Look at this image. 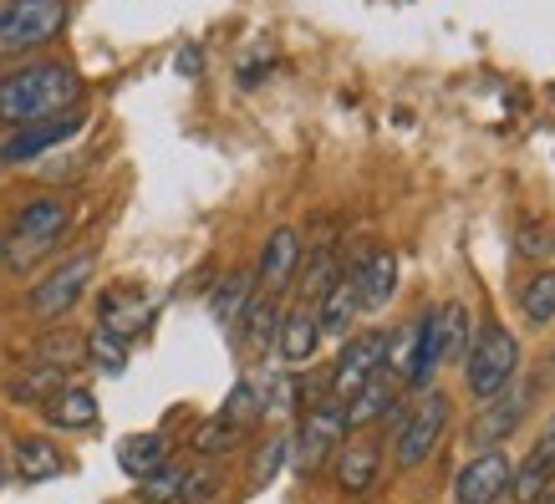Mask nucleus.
<instances>
[{
	"instance_id": "obj_1",
	"label": "nucleus",
	"mask_w": 555,
	"mask_h": 504,
	"mask_svg": "<svg viewBox=\"0 0 555 504\" xmlns=\"http://www.w3.org/2000/svg\"><path fill=\"white\" fill-rule=\"evenodd\" d=\"M77 102H82V77L67 62H31V67L0 77V122L11 128L77 113Z\"/></svg>"
},
{
	"instance_id": "obj_2",
	"label": "nucleus",
	"mask_w": 555,
	"mask_h": 504,
	"mask_svg": "<svg viewBox=\"0 0 555 504\" xmlns=\"http://www.w3.org/2000/svg\"><path fill=\"white\" fill-rule=\"evenodd\" d=\"M72 230V209L67 199H31L21 204V215L11 219V230L0 235V270H11V275H26L47 260Z\"/></svg>"
},
{
	"instance_id": "obj_3",
	"label": "nucleus",
	"mask_w": 555,
	"mask_h": 504,
	"mask_svg": "<svg viewBox=\"0 0 555 504\" xmlns=\"http://www.w3.org/2000/svg\"><path fill=\"white\" fill-rule=\"evenodd\" d=\"M464 347H469V306L464 301H443L438 311L418 316V336H413V357H408L403 387L423 392V387L438 377L443 362L464 357Z\"/></svg>"
},
{
	"instance_id": "obj_4",
	"label": "nucleus",
	"mask_w": 555,
	"mask_h": 504,
	"mask_svg": "<svg viewBox=\"0 0 555 504\" xmlns=\"http://www.w3.org/2000/svg\"><path fill=\"white\" fill-rule=\"evenodd\" d=\"M387 418H392V458H398V469H418V464L434 458V449L449 434L454 403H449V392L423 387L418 403H398Z\"/></svg>"
},
{
	"instance_id": "obj_5",
	"label": "nucleus",
	"mask_w": 555,
	"mask_h": 504,
	"mask_svg": "<svg viewBox=\"0 0 555 504\" xmlns=\"http://www.w3.org/2000/svg\"><path fill=\"white\" fill-rule=\"evenodd\" d=\"M520 377V336H509L500 321H479L474 341L464 347V383L469 398L489 403L494 392H505Z\"/></svg>"
},
{
	"instance_id": "obj_6",
	"label": "nucleus",
	"mask_w": 555,
	"mask_h": 504,
	"mask_svg": "<svg viewBox=\"0 0 555 504\" xmlns=\"http://www.w3.org/2000/svg\"><path fill=\"white\" fill-rule=\"evenodd\" d=\"M341 443H347V408H341V398H321L306 408L296 434H291V469L317 474L326 458H337Z\"/></svg>"
},
{
	"instance_id": "obj_7",
	"label": "nucleus",
	"mask_w": 555,
	"mask_h": 504,
	"mask_svg": "<svg viewBox=\"0 0 555 504\" xmlns=\"http://www.w3.org/2000/svg\"><path fill=\"white\" fill-rule=\"evenodd\" d=\"M67 26V0H5L0 5V56L36 51Z\"/></svg>"
},
{
	"instance_id": "obj_8",
	"label": "nucleus",
	"mask_w": 555,
	"mask_h": 504,
	"mask_svg": "<svg viewBox=\"0 0 555 504\" xmlns=\"http://www.w3.org/2000/svg\"><path fill=\"white\" fill-rule=\"evenodd\" d=\"M92 275H98V260L92 255H67L62 266L51 270L47 281H36V290L26 296V306H31V316L41 321H56V316H67L72 306L87 296V286H92Z\"/></svg>"
},
{
	"instance_id": "obj_9",
	"label": "nucleus",
	"mask_w": 555,
	"mask_h": 504,
	"mask_svg": "<svg viewBox=\"0 0 555 504\" xmlns=\"http://www.w3.org/2000/svg\"><path fill=\"white\" fill-rule=\"evenodd\" d=\"M530 403H535V377H515L505 392H494V398L479 408L469 438L479 443V449H505L509 434H515V428L525 423V413H530Z\"/></svg>"
},
{
	"instance_id": "obj_10",
	"label": "nucleus",
	"mask_w": 555,
	"mask_h": 504,
	"mask_svg": "<svg viewBox=\"0 0 555 504\" xmlns=\"http://www.w3.org/2000/svg\"><path fill=\"white\" fill-rule=\"evenodd\" d=\"M515 484V458L509 449H479V454L454 474V504H500Z\"/></svg>"
},
{
	"instance_id": "obj_11",
	"label": "nucleus",
	"mask_w": 555,
	"mask_h": 504,
	"mask_svg": "<svg viewBox=\"0 0 555 504\" xmlns=\"http://www.w3.org/2000/svg\"><path fill=\"white\" fill-rule=\"evenodd\" d=\"M387 341H392V336L377 332V326L341 341L337 367H332V377H326V383H332V398H341V403H347V398H352L367 377H377V372L387 367Z\"/></svg>"
},
{
	"instance_id": "obj_12",
	"label": "nucleus",
	"mask_w": 555,
	"mask_h": 504,
	"mask_svg": "<svg viewBox=\"0 0 555 504\" xmlns=\"http://www.w3.org/2000/svg\"><path fill=\"white\" fill-rule=\"evenodd\" d=\"M301 260H306V240L296 224H281V230H270L266 250L255 260V290H266V296H281V290L301 275Z\"/></svg>"
},
{
	"instance_id": "obj_13",
	"label": "nucleus",
	"mask_w": 555,
	"mask_h": 504,
	"mask_svg": "<svg viewBox=\"0 0 555 504\" xmlns=\"http://www.w3.org/2000/svg\"><path fill=\"white\" fill-rule=\"evenodd\" d=\"M311 311H317L321 341H347V336H352V321L362 316V290H357V270H341L337 281H332V286H326L317 301H311Z\"/></svg>"
},
{
	"instance_id": "obj_14",
	"label": "nucleus",
	"mask_w": 555,
	"mask_h": 504,
	"mask_svg": "<svg viewBox=\"0 0 555 504\" xmlns=\"http://www.w3.org/2000/svg\"><path fill=\"white\" fill-rule=\"evenodd\" d=\"M82 113H62V118H41V122H26L16 138H5V148H0V158L5 164H31V158H41V153L62 148V143H72V138L82 133Z\"/></svg>"
},
{
	"instance_id": "obj_15",
	"label": "nucleus",
	"mask_w": 555,
	"mask_h": 504,
	"mask_svg": "<svg viewBox=\"0 0 555 504\" xmlns=\"http://www.w3.org/2000/svg\"><path fill=\"white\" fill-rule=\"evenodd\" d=\"M403 403V377L392 367H383L377 377H367V383L357 387L352 398H347V434H357V428H372L377 418H387L392 408Z\"/></svg>"
},
{
	"instance_id": "obj_16",
	"label": "nucleus",
	"mask_w": 555,
	"mask_h": 504,
	"mask_svg": "<svg viewBox=\"0 0 555 504\" xmlns=\"http://www.w3.org/2000/svg\"><path fill=\"white\" fill-rule=\"evenodd\" d=\"M98 326H107L113 336L133 341L143 326H149V296H138L128 286H107L98 296Z\"/></svg>"
},
{
	"instance_id": "obj_17",
	"label": "nucleus",
	"mask_w": 555,
	"mask_h": 504,
	"mask_svg": "<svg viewBox=\"0 0 555 504\" xmlns=\"http://www.w3.org/2000/svg\"><path fill=\"white\" fill-rule=\"evenodd\" d=\"M321 347V332H317V311L311 306H296L281 316V332H275V357L286 362V367H301L311 362V352Z\"/></svg>"
},
{
	"instance_id": "obj_18",
	"label": "nucleus",
	"mask_w": 555,
	"mask_h": 504,
	"mask_svg": "<svg viewBox=\"0 0 555 504\" xmlns=\"http://www.w3.org/2000/svg\"><path fill=\"white\" fill-rule=\"evenodd\" d=\"M357 290H362V311H383L398 290V255L392 250H372L367 260H357Z\"/></svg>"
},
{
	"instance_id": "obj_19",
	"label": "nucleus",
	"mask_w": 555,
	"mask_h": 504,
	"mask_svg": "<svg viewBox=\"0 0 555 504\" xmlns=\"http://www.w3.org/2000/svg\"><path fill=\"white\" fill-rule=\"evenodd\" d=\"M555 489V454L545 449H530L525 458H515V484H509V500L515 504H545V494Z\"/></svg>"
},
{
	"instance_id": "obj_20",
	"label": "nucleus",
	"mask_w": 555,
	"mask_h": 504,
	"mask_svg": "<svg viewBox=\"0 0 555 504\" xmlns=\"http://www.w3.org/2000/svg\"><path fill=\"white\" fill-rule=\"evenodd\" d=\"M383 474V449L377 443H341L337 449V484L347 494H367Z\"/></svg>"
},
{
	"instance_id": "obj_21",
	"label": "nucleus",
	"mask_w": 555,
	"mask_h": 504,
	"mask_svg": "<svg viewBox=\"0 0 555 504\" xmlns=\"http://www.w3.org/2000/svg\"><path fill=\"white\" fill-rule=\"evenodd\" d=\"M281 316H286V311H281V296H266V290H255L235 332L245 336V347H250V352H266V347H275Z\"/></svg>"
},
{
	"instance_id": "obj_22",
	"label": "nucleus",
	"mask_w": 555,
	"mask_h": 504,
	"mask_svg": "<svg viewBox=\"0 0 555 504\" xmlns=\"http://www.w3.org/2000/svg\"><path fill=\"white\" fill-rule=\"evenodd\" d=\"M72 372L67 367H51V362H36V367H26V372H16L11 383H5V392L16 398V403H31V408H47L62 387H72L67 383Z\"/></svg>"
},
{
	"instance_id": "obj_23",
	"label": "nucleus",
	"mask_w": 555,
	"mask_h": 504,
	"mask_svg": "<svg viewBox=\"0 0 555 504\" xmlns=\"http://www.w3.org/2000/svg\"><path fill=\"white\" fill-rule=\"evenodd\" d=\"M47 423L62 428V434H87V428L98 423V398H92L87 387H62L47 403Z\"/></svg>"
},
{
	"instance_id": "obj_24",
	"label": "nucleus",
	"mask_w": 555,
	"mask_h": 504,
	"mask_svg": "<svg viewBox=\"0 0 555 504\" xmlns=\"http://www.w3.org/2000/svg\"><path fill=\"white\" fill-rule=\"evenodd\" d=\"M250 296H255V270H224V281H219L215 296H209V311H215L219 326L235 332L240 316H245V306H250Z\"/></svg>"
},
{
	"instance_id": "obj_25",
	"label": "nucleus",
	"mask_w": 555,
	"mask_h": 504,
	"mask_svg": "<svg viewBox=\"0 0 555 504\" xmlns=\"http://www.w3.org/2000/svg\"><path fill=\"white\" fill-rule=\"evenodd\" d=\"M118 464L128 479H149L153 469L169 464V438L164 434H128L118 443Z\"/></svg>"
},
{
	"instance_id": "obj_26",
	"label": "nucleus",
	"mask_w": 555,
	"mask_h": 504,
	"mask_svg": "<svg viewBox=\"0 0 555 504\" xmlns=\"http://www.w3.org/2000/svg\"><path fill=\"white\" fill-rule=\"evenodd\" d=\"M62 469H67V464H62V449H56L51 438H41V434L16 438V474L26 484H47V479H56Z\"/></svg>"
},
{
	"instance_id": "obj_27",
	"label": "nucleus",
	"mask_w": 555,
	"mask_h": 504,
	"mask_svg": "<svg viewBox=\"0 0 555 504\" xmlns=\"http://www.w3.org/2000/svg\"><path fill=\"white\" fill-rule=\"evenodd\" d=\"M260 418H270V423L301 418V377H291V372L260 377Z\"/></svg>"
},
{
	"instance_id": "obj_28",
	"label": "nucleus",
	"mask_w": 555,
	"mask_h": 504,
	"mask_svg": "<svg viewBox=\"0 0 555 504\" xmlns=\"http://www.w3.org/2000/svg\"><path fill=\"white\" fill-rule=\"evenodd\" d=\"M36 362H51V367L77 372L87 362V332H72V326H56L36 341Z\"/></svg>"
},
{
	"instance_id": "obj_29",
	"label": "nucleus",
	"mask_w": 555,
	"mask_h": 504,
	"mask_svg": "<svg viewBox=\"0 0 555 504\" xmlns=\"http://www.w3.org/2000/svg\"><path fill=\"white\" fill-rule=\"evenodd\" d=\"M240 443H245V428L224 423L219 413L209 423H199V428H194V454H199V458H224V454H235Z\"/></svg>"
},
{
	"instance_id": "obj_30",
	"label": "nucleus",
	"mask_w": 555,
	"mask_h": 504,
	"mask_svg": "<svg viewBox=\"0 0 555 504\" xmlns=\"http://www.w3.org/2000/svg\"><path fill=\"white\" fill-rule=\"evenodd\" d=\"M219 418L250 434V423H260V377H240V383L230 387L224 408H219Z\"/></svg>"
},
{
	"instance_id": "obj_31",
	"label": "nucleus",
	"mask_w": 555,
	"mask_h": 504,
	"mask_svg": "<svg viewBox=\"0 0 555 504\" xmlns=\"http://www.w3.org/2000/svg\"><path fill=\"white\" fill-rule=\"evenodd\" d=\"M520 311L530 326H551L555 321V270H540L530 275V286L520 290Z\"/></svg>"
},
{
	"instance_id": "obj_32",
	"label": "nucleus",
	"mask_w": 555,
	"mask_h": 504,
	"mask_svg": "<svg viewBox=\"0 0 555 504\" xmlns=\"http://www.w3.org/2000/svg\"><path fill=\"white\" fill-rule=\"evenodd\" d=\"M128 347H133V341H122V336H113L107 326H98V332H87V362H92V367H102L107 377H118V372H128Z\"/></svg>"
},
{
	"instance_id": "obj_33",
	"label": "nucleus",
	"mask_w": 555,
	"mask_h": 504,
	"mask_svg": "<svg viewBox=\"0 0 555 504\" xmlns=\"http://www.w3.org/2000/svg\"><path fill=\"white\" fill-rule=\"evenodd\" d=\"M184 474L189 464H164V469H153L149 479H138V489H143V504H179V489H184Z\"/></svg>"
},
{
	"instance_id": "obj_34",
	"label": "nucleus",
	"mask_w": 555,
	"mask_h": 504,
	"mask_svg": "<svg viewBox=\"0 0 555 504\" xmlns=\"http://www.w3.org/2000/svg\"><path fill=\"white\" fill-rule=\"evenodd\" d=\"M301 266H306V260H301ZM337 275H341V260H337V250H332V245L311 255V266H306V275H301V306L317 301V296L332 286Z\"/></svg>"
},
{
	"instance_id": "obj_35",
	"label": "nucleus",
	"mask_w": 555,
	"mask_h": 504,
	"mask_svg": "<svg viewBox=\"0 0 555 504\" xmlns=\"http://www.w3.org/2000/svg\"><path fill=\"white\" fill-rule=\"evenodd\" d=\"M286 464H291V434H275L266 449L255 454V464H250V489H266L275 474L286 469Z\"/></svg>"
},
{
	"instance_id": "obj_36",
	"label": "nucleus",
	"mask_w": 555,
	"mask_h": 504,
	"mask_svg": "<svg viewBox=\"0 0 555 504\" xmlns=\"http://www.w3.org/2000/svg\"><path fill=\"white\" fill-rule=\"evenodd\" d=\"M219 494V469L204 464V469H189L184 474V489H179V504H209Z\"/></svg>"
},
{
	"instance_id": "obj_37",
	"label": "nucleus",
	"mask_w": 555,
	"mask_h": 504,
	"mask_svg": "<svg viewBox=\"0 0 555 504\" xmlns=\"http://www.w3.org/2000/svg\"><path fill=\"white\" fill-rule=\"evenodd\" d=\"M540 449H545V454H555V413L551 418H545V428H540V438H535Z\"/></svg>"
},
{
	"instance_id": "obj_38",
	"label": "nucleus",
	"mask_w": 555,
	"mask_h": 504,
	"mask_svg": "<svg viewBox=\"0 0 555 504\" xmlns=\"http://www.w3.org/2000/svg\"><path fill=\"white\" fill-rule=\"evenodd\" d=\"M0 489H5V458H0Z\"/></svg>"
},
{
	"instance_id": "obj_39",
	"label": "nucleus",
	"mask_w": 555,
	"mask_h": 504,
	"mask_svg": "<svg viewBox=\"0 0 555 504\" xmlns=\"http://www.w3.org/2000/svg\"><path fill=\"white\" fill-rule=\"evenodd\" d=\"M545 504H555V489H551V494H545Z\"/></svg>"
},
{
	"instance_id": "obj_40",
	"label": "nucleus",
	"mask_w": 555,
	"mask_h": 504,
	"mask_svg": "<svg viewBox=\"0 0 555 504\" xmlns=\"http://www.w3.org/2000/svg\"><path fill=\"white\" fill-rule=\"evenodd\" d=\"M551 367H555V352H551Z\"/></svg>"
}]
</instances>
